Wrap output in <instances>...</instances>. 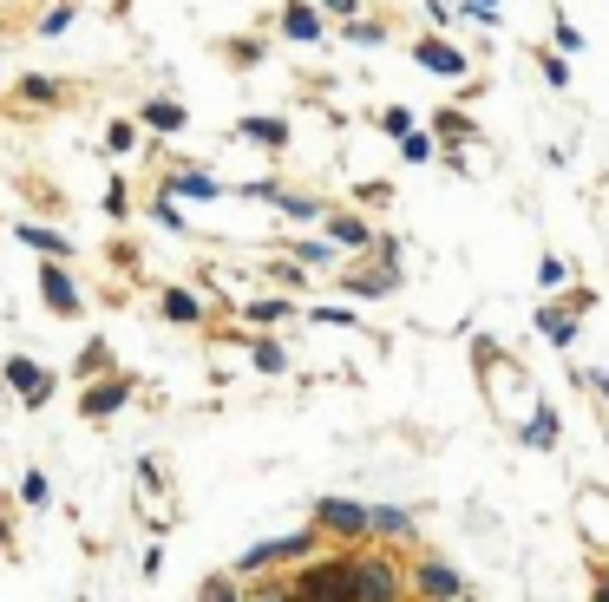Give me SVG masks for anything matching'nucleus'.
<instances>
[{"label":"nucleus","mask_w":609,"mask_h":602,"mask_svg":"<svg viewBox=\"0 0 609 602\" xmlns=\"http://www.w3.org/2000/svg\"><path fill=\"white\" fill-rule=\"evenodd\" d=\"M125 400H131V380L118 374V380H85V400H79V420H112V413H125Z\"/></svg>","instance_id":"6"},{"label":"nucleus","mask_w":609,"mask_h":602,"mask_svg":"<svg viewBox=\"0 0 609 602\" xmlns=\"http://www.w3.org/2000/svg\"><path fill=\"white\" fill-rule=\"evenodd\" d=\"M380 131H387V138H407V131H413V111H407V105H387V111H380Z\"/></svg>","instance_id":"27"},{"label":"nucleus","mask_w":609,"mask_h":602,"mask_svg":"<svg viewBox=\"0 0 609 602\" xmlns=\"http://www.w3.org/2000/svg\"><path fill=\"white\" fill-rule=\"evenodd\" d=\"M315 524H321L328 538H367V531H374V511L354 505V498H321V505H315Z\"/></svg>","instance_id":"3"},{"label":"nucleus","mask_w":609,"mask_h":602,"mask_svg":"<svg viewBox=\"0 0 609 602\" xmlns=\"http://www.w3.org/2000/svg\"><path fill=\"white\" fill-rule=\"evenodd\" d=\"M131 144H138V125H125V118H118V125L105 131V151H118V157H125Z\"/></svg>","instance_id":"30"},{"label":"nucleus","mask_w":609,"mask_h":602,"mask_svg":"<svg viewBox=\"0 0 609 602\" xmlns=\"http://www.w3.org/2000/svg\"><path fill=\"white\" fill-rule=\"evenodd\" d=\"M413 66H420V72H440V79H466V72H472V59H466L453 39H420V46H413Z\"/></svg>","instance_id":"5"},{"label":"nucleus","mask_w":609,"mask_h":602,"mask_svg":"<svg viewBox=\"0 0 609 602\" xmlns=\"http://www.w3.org/2000/svg\"><path fill=\"white\" fill-rule=\"evenodd\" d=\"M577 511H597V518H604L597 531H604V538H609V498H604V492H584V505H577Z\"/></svg>","instance_id":"34"},{"label":"nucleus","mask_w":609,"mask_h":602,"mask_svg":"<svg viewBox=\"0 0 609 602\" xmlns=\"http://www.w3.org/2000/svg\"><path fill=\"white\" fill-rule=\"evenodd\" d=\"M348 39L354 46H374V39H387V26L380 20H348Z\"/></svg>","instance_id":"29"},{"label":"nucleus","mask_w":609,"mask_h":602,"mask_svg":"<svg viewBox=\"0 0 609 602\" xmlns=\"http://www.w3.org/2000/svg\"><path fill=\"white\" fill-rule=\"evenodd\" d=\"M138 485H144V492H157V485H164V472H157L151 459H138Z\"/></svg>","instance_id":"40"},{"label":"nucleus","mask_w":609,"mask_h":602,"mask_svg":"<svg viewBox=\"0 0 609 602\" xmlns=\"http://www.w3.org/2000/svg\"><path fill=\"white\" fill-rule=\"evenodd\" d=\"M440 131H446L453 144H466V138H472V118H459V111H446V118H440Z\"/></svg>","instance_id":"32"},{"label":"nucleus","mask_w":609,"mask_h":602,"mask_svg":"<svg viewBox=\"0 0 609 602\" xmlns=\"http://www.w3.org/2000/svg\"><path fill=\"white\" fill-rule=\"evenodd\" d=\"M0 374H7V387L20 393V406H26V413H39V406L52 400V387H59V380H52V374H46L39 361H26V354H13V361H7Z\"/></svg>","instance_id":"2"},{"label":"nucleus","mask_w":609,"mask_h":602,"mask_svg":"<svg viewBox=\"0 0 609 602\" xmlns=\"http://www.w3.org/2000/svg\"><path fill=\"white\" fill-rule=\"evenodd\" d=\"M538 282H544V288L571 282V262H564V256H544V262H538Z\"/></svg>","instance_id":"31"},{"label":"nucleus","mask_w":609,"mask_h":602,"mask_svg":"<svg viewBox=\"0 0 609 602\" xmlns=\"http://www.w3.org/2000/svg\"><path fill=\"white\" fill-rule=\"evenodd\" d=\"M400 597V570L394 564H354L348 570V602H394Z\"/></svg>","instance_id":"4"},{"label":"nucleus","mask_w":609,"mask_h":602,"mask_svg":"<svg viewBox=\"0 0 609 602\" xmlns=\"http://www.w3.org/2000/svg\"><path fill=\"white\" fill-rule=\"evenodd\" d=\"M138 118H144L151 131H184V125H190V111H184L177 98H144V111H138Z\"/></svg>","instance_id":"11"},{"label":"nucleus","mask_w":609,"mask_h":602,"mask_svg":"<svg viewBox=\"0 0 609 602\" xmlns=\"http://www.w3.org/2000/svg\"><path fill=\"white\" fill-rule=\"evenodd\" d=\"M538 328L558 341V347H571L577 341V308H564V302H551V308H538Z\"/></svg>","instance_id":"13"},{"label":"nucleus","mask_w":609,"mask_h":602,"mask_svg":"<svg viewBox=\"0 0 609 602\" xmlns=\"http://www.w3.org/2000/svg\"><path fill=\"white\" fill-rule=\"evenodd\" d=\"M328 13H341V20H354V13H361V0H328Z\"/></svg>","instance_id":"41"},{"label":"nucleus","mask_w":609,"mask_h":602,"mask_svg":"<svg viewBox=\"0 0 609 602\" xmlns=\"http://www.w3.org/2000/svg\"><path fill=\"white\" fill-rule=\"evenodd\" d=\"M466 20H479V26H499V0H466Z\"/></svg>","instance_id":"33"},{"label":"nucleus","mask_w":609,"mask_h":602,"mask_svg":"<svg viewBox=\"0 0 609 602\" xmlns=\"http://www.w3.org/2000/svg\"><path fill=\"white\" fill-rule=\"evenodd\" d=\"M72 20H79V7H72V0H59V7H52V13L39 20V33H66Z\"/></svg>","instance_id":"28"},{"label":"nucleus","mask_w":609,"mask_h":602,"mask_svg":"<svg viewBox=\"0 0 609 602\" xmlns=\"http://www.w3.org/2000/svg\"><path fill=\"white\" fill-rule=\"evenodd\" d=\"M20 92H26V98H59V85H52V79H20Z\"/></svg>","instance_id":"36"},{"label":"nucleus","mask_w":609,"mask_h":602,"mask_svg":"<svg viewBox=\"0 0 609 602\" xmlns=\"http://www.w3.org/2000/svg\"><path fill=\"white\" fill-rule=\"evenodd\" d=\"M125 203H131V197H125V184H112V190H105V216H131Z\"/></svg>","instance_id":"37"},{"label":"nucleus","mask_w":609,"mask_h":602,"mask_svg":"<svg viewBox=\"0 0 609 602\" xmlns=\"http://www.w3.org/2000/svg\"><path fill=\"white\" fill-rule=\"evenodd\" d=\"M289 315H295V308H289L282 295H262V302H249V308H243V321H249V328H276V321H289Z\"/></svg>","instance_id":"18"},{"label":"nucleus","mask_w":609,"mask_h":602,"mask_svg":"<svg viewBox=\"0 0 609 602\" xmlns=\"http://www.w3.org/2000/svg\"><path fill=\"white\" fill-rule=\"evenodd\" d=\"M164 321H177V328H197V321H203V302H197L190 288H164Z\"/></svg>","instance_id":"15"},{"label":"nucleus","mask_w":609,"mask_h":602,"mask_svg":"<svg viewBox=\"0 0 609 602\" xmlns=\"http://www.w3.org/2000/svg\"><path fill=\"white\" fill-rule=\"evenodd\" d=\"M151 223H157V229H171V236H184V229H190V223H184V210H177V197H171V190H164V197H157V203H151Z\"/></svg>","instance_id":"21"},{"label":"nucleus","mask_w":609,"mask_h":602,"mask_svg":"<svg viewBox=\"0 0 609 602\" xmlns=\"http://www.w3.org/2000/svg\"><path fill=\"white\" fill-rule=\"evenodd\" d=\"M577 387H597V393L609 400V374H597V367H577Z\"/></svg>","instance_id":"38"},{"label":"nucleus","mask_w":609,"mask_h":602,"mask_svg":"<svg viewBox=\"0 0 609 602\" xmlns=\"http://www.w3.org/2000/svg\"><path fill=\"white\" fill-rule=\"evenodd\" d=\"M328 236H335L341 249H367V243H374V229H367L361 216H348V210H335V216H328Z\"/></svg>","instance_id":"14"},{"label":"nucleus","mask_w":609,"mask_h":602,"mask_svg":"<svg viewBox=\"0 0 609 602\" xmlns=\"http://www.w3.org/2000/svg\"><path fill=\"white\" fill-rule=\"evenodd\" d=\"M525 446H558V406L538 400V413L525 420Z\"/></svg>","instance_id":"16"},{"label":"nucleus","mask_w":609,"mask_h":602,"mask_svg":"<svg viewBox=\"0 0 609 602\" xmlns=\"http://www.w3.org/2000/svg\"><path fill=\"white\" fill-rule=\"evenodd\" d=\"M407 531H413V518L400 505H374V538H407Z\"/></svg>","instance_id":"20"},{"label":"nucleus","mask_w":609,"mask_h":602,"mask_svg":"<svg viewBox=\"0 0 609 602\" xmlns=\"http://www.w3.org/2000/svg\"><path fill=\"white\" fill-rule=\"evenodd\" d=\"M39 295H46L52 315H79V288H72V275L59 262H39Z\"/></svg>","instance_id":"8"},{"label":"nucleus","mask_w":609,"mask_h":602,"mask_svg":"<svg viewBox=\"0 0 609 602\" xmlns=\"http://www.w3.org/2000/svg\"><path fill=\"white\" fill-rule=\"evenodd\" d=\"M282 367H289L282 341H256V374H282Z\"/></svg>","instance_id":"26"},{"label":"nucleus","mask_w":609,"mask_h":602,"mask_svg":"<svg viewBox=\"0 0 609 602\" xmlns=\"http://www.w3.org/2000/svg\"><path fill=\"white\" fill-rule=\"evenodd\" d=\"M13 236H20L26 249H39V256H72V236H59V229H46V223H13Z\"/></svg>","instance_id":"10"},{"label":"nucleus","mask_w":609,"mask_h":602,"mask_svg":"<svg viewBox=\"0 0 609 602\" xmlns=\"http://www.w3.org/2000/svg\"><path fill=\"white\" fill-rule=\"evenodd\" d=\"M328 531L321 524H308V531H295V538H269V544H256V551H243V577L249 570H269V564H302V557H315V544H321Z\"/></svg>","instance_id":"1"},{"label":"nucleus","mask_w":609,"mask_h":602,"mask_svg":"<svg viewBox=\"0 0 609 602\" xmlns=\"http://www.w3.org/2000/svg\"><path fill=\"white\" fill-rule=\"evenodd\" d=\"M400 157H407V164H433V138H426V131H407V138H400Z\"/></svg>","instance_id":"24"},{"label":"nucleus","mask_w":609,"mask_h":602,"mask_svg":"<svg viewBox=\"0 0 609 602\" xmlns=\"http://www.w3.org/2000/svg\"><path fill=\"white\" fill-rule=\"evenodd\" d=\"M105 361H112V347H105V341H85L72 374H79V380H98V374H105Z\"/></svg>","instance_id":"22"},{"label":"nucleus","mask_w":609,"mask_h":602,"mask_svg":"<svg viewBox=\"0 0 609 602\" xmlns=\"http://www.w3.org/2000/svg\"><path fill=\"white\" fill-rule=\"evenodd\" d=\"M295 262H302V269H321V262H335V236H328V243H295Z\"/></svg>","instance_id":"25"},{"label":"nucleus","mask_w":609,"mask_h":602,"mask_svg":"<svg viewBox=\"0 0 609 602\" xmlns=\"http://www.w3.org/2000/svg\"><path fill=\"white\" fill-rule=\"evenodd\" d=\"M544 79H551V85H564V79H571V66H564L558 52H544Z\"/></svg>","instance_id":"39"},{"label":"nucleus","mask_w":609,"mask_h":602,"mask_svg":"<svg viewBox=\"0 0 609 602\" xmlns=\"http://www.w3.org/2000/svg\"><path fill=\"white\" fill-rule=\"evenodd\" d=\"M597 597H604V602H609V577H604V583H597Z\"/></svg>","instance_id":"42"},{"label":"nucleus","mask_w":609,"mask_h":602,"mask_svg":"<svg viewBox=\"0 0 609 602\" xmlns=\"http://www.w3.org/2000/svg\"><path fill=\"white\" fill-rule=\"evenodd\" d=\"M282 33H289V39H302V46H315V39H321V13H315L308 0H289V13H282Z\"/></svg>","instance_id":"9"},{"label":"nucleus","mask_w":609,"mask_h":602,"mask_svg":"<svg viewBox=\"0 0 609 602\" xmlns=\"http://www.w3.org/2000/svg\"><path fill=\"white\" fill-rule=\"evenodd\" d=\"M558 46H564V52H584V33H577L571 20H558Z\"/></svg>","instance_id":"35"},{"label":"nucleus","mask_w":609,"mask_h":602,"mask_svg":"<svg viewBox=\"0 0 609 602\" xmlns=\"http://www.w3.org/2000/svg\"><path fill=\"white\" fill-rule=\"evenodd\" d=\"M276 210H282L289 223H315V216H328L315 197H289V190H276Z\"/></svg>","instance_id":"19"},{"label":"nucleus","mask_w":609,"mask_h":602,"mask_svg":"<svg viewBox=\"0 0 609 602\" xmlns=\"http://www.w3.org/2000/svg\"><path fill=\"white\" fill-rule=\"evenodd\" d=\"M413 590H420V597H472V583H466V577H459V570H453V564H433V557H426V564H420V577H413Z\"/></svg>","instance_id":"7"},{"label":"nucleus","mask_w":609,"mask_h":602,"mask_svg":"<svg viewBox=\"0 0 609 602\" xmlns=\"http://www.w3.org/2000/svg\"><path fill=\"white\" fill-rule=\"evenodd\" d=\"M236 131H243V138H256V144H269V151H282V144H289V125H282V118H243Z\"/></svg>","instance_id":"17"},{"label":"nucleus","mask_w":609,"mask_h":602,"mask_svg":"<svg viewBox=\"0 0 609 602\" xmlns=\"http://www.w3.org/2000/svg\"><path fill=\"white\" fill-rule=\"evenodd\" d=\"M171 197H197V203H210V197H223V184L210 177V170H177L171 184H164Z\"/></svg>","instance_id":"12"},{"label":"nucleus","mask_w":609,"mask_h":602,"mask_svg":"<svg viewBox=\"0 0 609 602\" xmlns=\"http://www.w3.org/2000/svg\"><path fill=\"white\" fill-rule=\"evenodd\" d=\"M20 498L46 511V505H52V479H46V472H26V479H20Z\"/></svg>","instance_id":"23"}]
</instances>
